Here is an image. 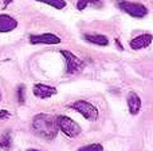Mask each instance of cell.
<instances>
[{
    "label": "cell",
    "mask_w": 153,
    "mask_h": 151,
    "mask_svg": "<svg viewBox=\"0 0 153 151\" xmlns=\"http://www.w3.org/2000/svg\"><path fill=\"white\" fill-rule=\"evenodd\" d=\"M56 123H58L59 130L65 135L69 136V138H75V136H78L81 134V127L71 118L65 117V115H59V117H56Z\"/></svg>",
    "instance_id": "3"
},
{
    "label": "cell",
    "mask_w": 153,
    "mask_h": 151,
    "mask_svg": "<svg viewBox=\"0 0 153 151\" xmlns=\"http://www.w3.org/2000/svg\"><path fill=\"white\" fill-rule=\"evenodd\" d=\"M32 92L36 98H40V99H47L50 96L55 95L56 94V88L55 87H51V86H47V84H42V83H36L32 88Z\"/></svg>",
    "instance_id": "7"
},
{
    "label": "cell",
    "mask_w": 153,
    "mask_h": 151,
    "mask_svg": "<svg viewBox=\"0 0 153 151\" xmlns=\"http://www.w3.org/2000/svg\"><path fill=\"white\" fill-rule=\"evenodd\" d=\"M116 5L121 11H124L125 13L133 16V18L141 19V18H144V16L148 15V8L143 4H138V3L126 1V0H117Z\"/></svg>",
    "instance_id": "2"
},
{
    "label": "cell",
    "mask_w": 153,
    "mask_h": 151,
    "mask_svg": "<svg viewBox=\"0 0 153 151\" xmlns=\"http://www.w3.org/2000/svg\"><path fill=\"white\" fill-rule=\"evenodd\" d=\"M32 128L39 136L45 139H54L58 134L56 117L50 114H38L32 119Z\"/></svg>",
    "instance_id": "1"
},
{
    "label": "cell",
    "mask_w": 153,
    "mask_h": 151,
    "mask_svg": "<svg viewBox=\"0 0 153 151\" xmlns=\"http://www.w3.org/2000/svg\"><path fill=\"white\" fill-rule=\"evenodd\" d=\"M10 118V112L5 111V110H1L0 111V119H8Z\"/></svg>",
    "instance_id": "17"
},
{
    "label": "cell",
    "mask_w": 153,
    "mask_h": 151,
    "mask_svg": "<svg viewBox=\"0 0 153 151\" xmlns=\"http://www.w3.org/2000/svg\"><path fill=\"white\" fill-rule=\"evenodd\" d=\"M31 44H59L61 37L54 34H40V35H31L30 36Z\"/></svg>",
    "instance_id": "6"
},
{
    "label": "cell",
    "mask_w": 153,
    "mask_h": 151,
    "mask_svg": "<svg viewBox=\"0 0 153 151\" xmlns=\"http://www.w3.org/2000/svg\"><path fill=\"white\" fill-rule=\"evenodd\" d=\"M24 91H26V87H24L23 84L19 86V88H18V100H19L20 104L24 103Z\"/></svg>",
    "instance_id": "16"
},
{
    "label": "cell",
    "mask_w": 153,
    "mask_h": 151,
    "mask_svg": "<svg viewBox=\"0 0 153 151\" xmlns=\"http://www.w3.org/2000/svg\"><path fill=\"white\" fill-rule=\"evenodd\" d=\"M70 107L73 110H75V111H78L85 119L90 120V122H94L98 118V110L91 103H89L86 100H78L75 103H73Z\"/></svg>",
    "instance_id": "4"
},
{
    "label": "cell",
    "mask_w": 153,
    "mask_h": 151,
    "mask_svg": "<svg viewBox=\"0 0 153 151\" xmlns=\"http://www.w3.org/2000/svg\"><path fill=\"white\" fill-rule=\"evenodd\" d=\"M78 151H103V147L98 143H94V144H87V146L81 147Z\"/></svg>",
    "instance_id": "15"
},
{
    "label": "cell",
    "mask_w": 153,
    "mask_h": 151,
    "mask_svg": "<svg viewBox=\"0 0 153 151\" xmlns=\"http://www.w3.org/2000/svg\"><path fill=\"white\" fill-rule=\"evenodd\" d=\"M101 1H102V0H78V3H76V8H78L79 11H82V10H85L89 4L100 5Z\"/></svg>",
    "instance_id": "14"
},
{
    "label": "cell",
    "mask_w": 153,
    "mask_h": 151,
    "mask_svg": "<svg viewBox=\"0 0 153 151\" xmlns=\"http://www.w3.org/2000/svg\"><path fill=\"white\" fill-rule=\"evenodd\" d=\"M27 151H39V150H35V149H30V150H27Z\"/></svg>",
    "instance_id": "18"
},
{
    "label": "cell",
    "mask_w": 153,
    "mask_h": 151,
    "mask_svg": "<svg viewBox=\"0 0 153 151\" xmlns=\"http://www.w3.org/2000/svg\"><path fill=\"white\" fill-rule=\"evenodd\" d=\"M18 27V21L10 15H0V32H10Z\"/></svg>",
    "instance_id": "10"
},
{
    "label": "cell",
    "mask_w": 153,
    "mask_h": 151,
    "mask_svg": "<svg viewBox=\"0 0 153 151\" xmlns=\"http://www.w3.org/2000/svg\"><path fill=\"white\" fill-rule=\"evenodd\" d=\"M36 1L48 4V5H51V7L56 8V10H63V8L66 7V1H65V0H36Z\"/></svg>",
    "instance_id": "13"
},
{
    "label": "cell",
    "mask_w": 153,
    "mask_h": 151,
    "mask_svg": "<svg viewBox=\"0 0 153 151\" xmlns=\"http://www.w3.org/2000/svg\"><path fill=\"white\" fill-rule=\"evenodd\" d=\"M128 108H129V112L132 115H137L141 110V99L138 98V95L136 92H129L128 94Z\"/></svg>",
    "instance_id": "9"
},
{
    "label": "cell",
    "mask_w": 153,
    "mask_h": 151,
    "mask_svg": "<svg viewBox=\"0 0 153 151\" xmlns=\"http://www.w3.org/2000/svg\"><path fill=\"white\" fill-rule=\"evenodd\" d=\"M83 39L89 43H93V44L97 45H108L109 44V39L105 36V35H100V34H85Z\"/></svg>",
    "instance_id": "11"
},
{
    "label": "cell",
    "mask_w": 153,
    "mask_h": 151,
    "mask_svg": "<svg viewBox=\"0 0 153 151\" xmlns=\"http://www.w3.org/2000/svg\"><path fill=\"white\" fill-rule=\"evenodd\" d=\"M61 54L63 55V58L66 59V72L69 75H74L76 72L82 71V68L85 67V63L79 58H76L74 54H71L70 51L62 50Z\"/></svg>",
    "instance_id": "5"
},
{
    "label": "cell",
    "mask_w": 153,
    "mask_h": 151,
    "mask_svg": "<svg viewBox=\"0 0 153 151\" xmlns=\"http://www.w3.org/2000/svg\"><path fill=\"white\" fill-rule=\"evenodd\" d=\"M11 146H12V136L10 133H4L0 138V149L10 150Z\"/></svg>",
    "instance_id": "12"
},
{
    "label": "cell",
    "mask_w": 153,
    "mask_h": 151,
    "mask_svg": "<svg viewBox=\"0 0 153 151\" xmlns=\"http://www.w3.org/2000/svg\"><path fill=\"white\" fill-rule=\"evenodd\" d=\"M152 40H153V36L151 34L140 35V36H137V37L130 40V48H132V50H141V48H145L151 44Z\"/></svg>",
    "instance_id": "8"
}]
</instances>
